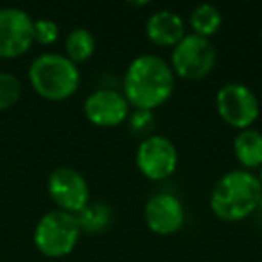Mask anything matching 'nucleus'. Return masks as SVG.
<instances>
[{
	"instance_id": "nucleus-1",
	"label": "nucleus",
	"mask_w": 262,
	"mask_h": 262,
	"mask_svg": "<svg viewBox=\"0 0 262 262\" xmlns=\"http://www.w3.org/2000/svg\"><path fill=\"white\" fill-rule=\"evenodd\" d=\"M176 76L171 65L157 54L137 56L122 77V95L135 110L155 108L169 101L174 92Z\"/></svg>"
},
{
	"instance_id": "nucleus-2",
	"label": "nucleus",
	"mask_w": 262,
	"mask_h": 262,
	"mask_svg": "<svg viewBox=\"0 0 262 262\" xmlns=\"http://www.w3.org/2000/svg\"><path fill=\"white\" fill-rule=\"evenodd\" d=\"M262 201L258 176L246 169H235L223 174L210 192V208L219 219L237 223L246 219Z\"/></svg>"
},
{
	"instance_id": "nucleus-3",
	"label": "nucleus",
	"mask_w": 262,
	"mask_h": 262,
	"mask_svg": "<svg viewBox=\"0 0 262 262\" xmlns=\"http://www.w3.org/2000/svg\"><path fill=\"white\" fill-rule=\"evenodd\" d=\"M29 81L33 88L49 101H63L79 86V70L67 56L47 52L31 63Z\"/></svg>"
},
{
	"instance_id": "nucleus-4",
	"label": "nucleus",
	"mask_w": 262,
	"mask_h": 262,
	"mask_svg": "<svg viewBox=\"0 0 262 262\" xmlns=\"http://www.w3.org/2000/svg\"><path fill=\"white\" fill-rule=\"evenodd\" d=\"M81 237L79 221L74 214L63 210L47 212L34 228V244L43 255L59 258L76 248Z\"/></svg>"
},
{
	"instance_id": "nucleus-5",
	"label": "nucleus",
	"mask_w": 262,
	"mask_h": 262,
	"mask_svg": "<svg viewBox=\"0 0 262 262\" xmlns=\"http://www.w3.org/2000/svg\"><path fill=\"white\" fill-rule=\"evenodd\" d=\"M215 67V49L208 38L190 33L172 47L171 69L183 79H203Z\"/></svg>"
},
{
	"instance_id": "nucleus-6",
	"label": "nucleus",
	"mask_w": 262,
	"mask_h": 262,
	"mask_svg": "<svg viewBox=\"0 0 262 262\" xmlns=\"http://www.w3.org/2000/svg\"><path fill=\"white\" fill-rule=\"evenodd\" d=\"M215 108L223 120L228 126L237 129H248L253 126V122L258 119L260 104L258 99L250 86L243 83H226L215 94Z\"/></svg>"
},
{
	"instance_id": "nucleus-7",
	"label": "nucleus",
	"mask_w": 262,
	"mask_h": 262,
	"mask_svg": "<svg viewBox=\"0 0 262 262\" xmlns=\"http://www.w3.org/2000/svg\"><path fill=\"white\" fill-rule=\"evenodd\" d=\"M135 162L147 180L160 182L169 178L178 167V149L167 137L147 135L137 147Z\"/></svg>"
},
{
	"instance_id": "nucleus-8",
	"label": "nucleus",
	"mask_w": 262,
	"mask_h": 262,
	"mask_svg": "<svg viewBox=\"0 0 262 262\" xmlns=\"http://www.w3.org/2000/svg\"><path fill=\"white\" fill-rule=\"evenodd\" d=\"M47 190L59 210L74 215L90 203V187L86 178L72 167L54 169L49 176Z\"/></svg>"
},
{
	"instance_id": "nucleus-9",
	"label": "nucleus",
	"mask_w": 262,
	"mask_h": 262,
	"mask_svg": "<svg viewBox=\"0 0 262 262\" xmlns=\"http://www.w3.org/2000/svg\"><path fill=\"white\" fill-rule=\"evenodd\" d=\"M34 20L24 9H0V58H18L34 41Z\"/></svg>"
},
{
	"instance_id": "nucleus-10",
	"label": "nucleus",
	"mask_w": 262,
	"mask_h": 262,
	"mask_svg": "<svg viewBox=\"0 0 262 262\" xmlns=\"http://www.w3.org/2000/svg\"><path fill=\"white\" fill-rule=\"evenodd\" d=\"M129 102L122 92L113 88H99L92 92L83 104L84 115L92 124L101 127H113L129 117Z\"/></svg>"
},
{
	"instance_id": "nucleus-11",
	"label": "nucleus",
	"mask_w": 262,
	"mask_h": 262,
	"mask_svg": "<svg viewBox=\"0 0 262 262\" xmlns=\"http://www.w3.org/2000/svg\"><path fill=\"white\" fill-rule=\"evenodd\" d=\"M144 219L151 232L158 235H172L185 223V208L176 196L158 192L147 200L144 207Z\"/></svg>"
},
{
	"instance_id": "nucleus-12",
	"label": "nucleus",
	"mask_w": 262,
	"mask_h": 262,
	"mask_svg": "<svg viewBox=\"0 0 262 262\" xmlns=\"http://www.w3.org/2000/svg\"><path fill=\"white\" fill-rule=\"evenodd\" d=\"M146 34L158 47H174L185 36V22L174 11H155L146 22Z\"/></svg>"
},
{
	"instance_id": "nucleus-13",
	"label": "nucleus",
	"mask_w": 262,
	"mask_h": 262,
	"mask_svg": "<svg viewBox=\"0 0 262 262\" xmlns=\"http://www.w3.org/2000/svg\"><path fill=\"white\" fill-rule=\"evenodd\" d=\"M233 153L246 171L262 167V131L255 127L241 129L233 139Z\"/></svg>"
},
{
	"instance_id": "nucleus-14",
	"label": "nucleus",
	"mask_w": 262,
	"mask_h": 262,
	"mask_svg": "<svg viewBox=\"0 0 262 262\" xmlns=\"http://www.w3.org/2000/svg\"><path fill=\"white\" fill-rule=\"evenodd\" d=\"M189 24L192 27V33L198 36L210 38L219 31L223 24V15L214 4H200L190 11Z\"/></svg>"
},
{
	"instance_id": "nucleus-15",
	"label": "nucleus",
	"mask_w": 262,
	"mask_h": 262,
	"mask_svg": "<svg viewBox=\"0 0 262 262\" xmlns=\"http://www.w3.org/2000/svg\"><path fill=\"white\" fill-rule=\"evenodd\" d=\"M65 51L67 58L72 63H83L95 52V36L86 27L72 29L65 38Z\"/></svg>"
},
{
	"instance_id": "nucleus-16",
	"label": "nucleus",
	"mask_w": 262,
	"mask_h": 262,
	"mask_svg": "<svg viewBox=\"0 0 262 262\" xmlns=\"http://www.w3.org/2000/svg\"><path fill=\"white\" fill-rule=\"evenodd\" d=\"M76 217L79 221L81 232H101L112 223V210L108 205L90 201Z\"/></svg>"
},
{
	"instance_id": "nucleus-17",
	"label": "nucleus",
	"mask_w": 262,
	"mask_h": 262,
	"mask_svg": "<svg viewBox=\"0 0 262 262\" xmlns=\"http://www.w3.org/2000/svg\"><path fill=\"white\" fill-rule=\"evenodd\" d=\"M22 95V83L9 72H0V112L15 104Z\"/></svg>"
},
{
	"instance_id": "nucleus-18",
	"label": "nucleus",
	"mask_w": 262,
	"mask_h": 262,
	"mask_svg": "<svg viewBox=\"0 0 262 262\" xmlns=\"http://www.w3.org/2000/svg\"><path fill=\"white\" fill-rule=\"evenodd\" d=\"M33 34H34V40L41 45H51L58 40L59 36V27L56 22L49 18H40V20H34V26H33Z\"/></svg>"
},
{
	"instance_id": "nucleus-19",
	"label": "nucleus",
	"mask_w": 262,
	"mask_h": 262,
	"mask_svg": "<svg viewBox=\"0 0 262 262\" xmlns=\"http://www.w3.org/2000/svg\"><path fill=\"white\" fill-rule=\"evenodd\" d=\"M129 120V127L133 129V133H147L155 127V117L153 112H147V110H135L133 113H129L127 117Z\"/></svg>"
},
{
	"instance_id": "nucleus-20",
	"label": "nucleus",
	"mask_w": 262,
	"mask_h": 262,
	"mask_svg": "<svg viewBox=\"0 0 262 262\" xmlns=\"http://www.w3.org/2000/svg\"><path fill=\"white\" fill-rule=\"evenodd\" d=\"M257 176H258V182H260V185H262V167L258 169V174Z\"/></svg>"
},
{
	"instance_id": "nucleus-21",
	"label": "nucleus",
	"mask_w": 262,
	"mask_h": 262,
	"mask_svg": "<svg viewBox=\"0 0 262 262\" xmlns=\"http://www.w3.org/2000/svg\"><path fill=\"white\" fill-rule=\"evenodd\" d=\"M260 38H262V31H260Z\"/></svg>"
}]
</instances>
